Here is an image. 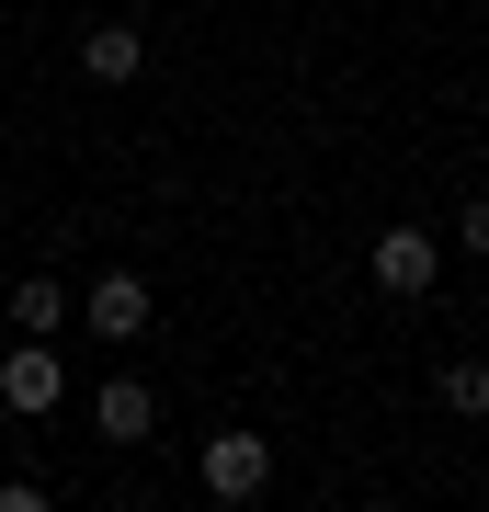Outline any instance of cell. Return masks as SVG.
<instances>
[{
  "instance_id": "6da1fadb",
  "label": "cell",
  "mask_w": 489,
  "mask_h": 512,
  "mask_svg": "<svg viewBox=\"0 0 489 512\" xmlns=\"http://www.w3.org/2000/svg\"><path fill=\"white\" fill-rule=\"evenodd\" d=\"M57 399H69V365H57L46 330H23V342L0 353V410H12V421H46Z\"/></svg>"
},
{
  "instance_id": "5b68a950",
  "label": "cell",
  "mask_w": 489,
  "mask_h": 512,
  "mask_svg": "<svg viewBox=\"0 0 489 512\" xmlns=\"http://www.w3.org/2000/svg\"><path fill=\"white\" fill-rule=\"evenodd\" d=\"M80 80H103V92L148 80V35H137V23H91V35H80Z\"/></svg>"
},
{
  "instance_id": "3957f363",
  "label": "cell",
  "mask_w": 489,
  "mask_h": 512,
  "mask_svg": "<svg viewBox=\"0 0 489 512\" xmlns=\"http://www.w3.org/2000/svg\"><path fill=\"white\" fill-rule=\"evenodd\" d=\"M364 274H376L387 296H433V274H444V239H433V228H387L376 251H364Z\"/></svg>"
},
{
  "instance_id": "8992f818",
  "label": "cell",
  "mask_w": 489,
  "mask_h": 512,
  "mask_svg": "<svg viewBox=\"0 0 489 512\" xmlns=\"http://www.w3.org/2000/svg\"><path fill=\"white\" fill-rule=\"evenodd\" d=\"M91 421H103V444H148V433H160V399H148L137 376H103V399H91Z\"/></svg>"
},
{
  "instance_id": "ba28073f",
  "label": "cell",
  "mask_w": 489,
  "mask_h": 512,
  "mask_svg": "<svg viewBox=\"0 0 489 512\" xmlns=\"http://www.w3.org/2000/svg\"><path fill=\"white\" fill-rule=\"evenodd\" d=\"M433 387H444V410H467V421H478V410H489V353H455Z\"/></svg>"
},
{
  "instance_id": "7a4b0ae2",
  "label": "cell",
  "mask_w": 489,
  "mask_h": 512,
  "mask_svg": "<svg viewBox=\"0 0 489 512\" xmlns=\"http://www.w3.org/2000/svg\"><path fill=\"white\" fill-rule=\"evenodd\" d=\"M194 478H205V501H262L273 490V444L262 433H205V456H194Z\"/></svg>"
},
{
  "instance_id": "52a82bcc",
  "label": "cell",
  "mask_w": 489,
  "mask_h": 512,
  "mask_svg": "<svg viewBox=\"0 0 489 512\" xmlns=\"http://www.w3.org/2000/svg\"><path fill=\"white\" fill-rule=\"evenodd\" d=\"M69 319H80V296L57 285V274H23V285H12V330H46V342H57Z\"/></svg>"
},
{
  "instance_id": "9c48e42d",
  "label": "cell",
  "mask_w": 489,
  "mask_h": 512,
  "mask_svg": "<svg viewBox=\"0 0 489 512\" xmlns=\"http://www.w3.org/2000/svg\"><path fill=\"white\" fill-rule=\"evenodd\" d=\"M455 251H489V194H467V217H455Z\"/></svg>"
},
{
  "instance_id": "277c9868",
  "label": "cell",
  "mask_w": 489,
  "mask_h": 512,
  "mask_svg": "<svg viewBox=\"0 0 489 512\" xmlns=\"http://www.w3.org/2000/svg\"><path fill=\"white\" fill-rule=\"evenodd\" d=\"M80 330H91V342H137V330H148V285L137 274H91L80 285Z\"/></svg>"
}]
</instances>
